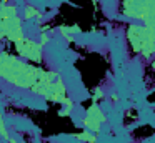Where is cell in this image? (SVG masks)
Wrapping results in <instances>:
<instances>
[{"mask_svg":"<svg viewBox=\"0 0 155 143\" xmlns=\"http://www.w3.org/2000/svg\"><path fill=\"white\" fill-rule=\"evenodd\" d=\"M42 12L38 8H35L34 5H25L24 10V20H40L42 18Z\"/></svg>","mask_w":155,"mask_h":143,"instance_id":"9","label":"cell"},{"mask_svg":"<svg viewBox=\"0 0 155 143\" xmlns=\"http://www.w3.org/2000/svg\"><path fill=\"white\" fill-rule=\"evenodd\" d=\"M58 32H60V35L64 37L67 42H72V40H74V35H78L82 30H80V27L75 23V25H60L58 27Z\"/></svg>","mask_w":155,"mask_h":143,"instance_id":"8","label":"cell"},{"mask_svg":"<svg viewBox=\"0 0 155 143\" xmlns=\"http://www.w3.org/2000/svg\"><path fill=\"white\" fill-rule=\"evenodd\" d=\"M44 98L47 100V102L58 103V105H62V103L68 98V90H67L65 82L62 80V76H58L55 82H52V85L48 86L47 92H45Z\"/></svg>","mask_w":155,"mask_h":143,"instance_id":"6","label":"cell"},{"mask_svg":"<svg viewBox=\"0 0 155 143\" xmlns=\"http://www.w3.org/2000/svg\"><path fill=\"white\" fill-rule=\"evenodd\" d=\"M120 17L130 22H143L155 17V0H122Z\"/></svg>","mask_w":155,"mask_h":143,"instance_id":"4","label":"cell"},{"mask_svg":"<svg viewBox=\"0 0 155 143\" xmlns=\"http://www.w3.org/2000/svg\"><path fill=\"white\" fill-rule=\"evenodd\" d=\"M74 136L78 140V141H84V143H97V135H95V133H90V132H87V130H84V132H78V133H75Z\"/></svg>","mask_w":155,"mask_h":143,"instance_id":"10","label":"cell"},{"mask_svg":"<svg viewBox=\"0 0 155 143\" xmlns=\"http://www.w3.org/2000/svg\"><path fill=\"white\" fill-rule=\"evenodd\" d=\"M127 43L130 50L138 55L143 62H155V35L147 30L142 22H130L125 30Z\"/></svg>","mask_w":155,"mask_h":143,"instance_id":"2","label":"cell"},{"mask_svg":"<svg viewBox=\"0 0 155 143\" xmlns=\"http://www.w3.org/2000/svg\"><path fill=\"white\" fill-rule=\"evenodd\" d=\"M44 67L34 65L14 53L2 50L0 52V80L20 90H28L37 83L44 73Z\"/></svg>","mask_w":155,"mask_h":143,"instance_id":"1","label":"cell"},{"mask_svg":"<svg viewBox=\"0 0 155 143\" xmlns=\"http://www.w3.org/2000/svg\"><path fill=\"white\" fill-rule=\"evenodd\" d=\"M85 115H88V116H92V118L98 120L102 125H105V123H107V115H105V112L100 108V105H98L97 102H94L90 106H88L87 112H85Z\"/></svg>","mask_w":155,"mask_h":143,"instance_id":"7","label":"cell"},{"mask_svg":"<svg viewBox=\"0 0 155 143\" xmlns=\"http://www.w3.org/2000/svg\"><path fill=\"white\" fill-rule=\"evenodd\" d=\"M15 47V53L17 57L27 60V62L34 63V65H40L44 63L45 57H44V45L37 40H32L28 37H22L14 43Z\"/></svg>","mask_w":155,"mask_h":143,"instance_id":"5","label":"cell"},{"mask_svg":"<svg viewBox=\"0 0 155 143\" xmlns=\"http://www.w3.org/2000/svg\"><path fill=\"white\" fill-rule=\"evenodd\" d=\"M22 37H25V30L17 7L8 0H0V43L4 40L15 43Z\"/></svg>","mask_w":155,"mask_h":143,"instance_id":"3","label":"cell"},{"mask_svg":"<svg viewBox=\"0 0 155 143\" xmlns=\"http://www.w3.org/2000/svg\"><path fill=\"white\" fill-rule=\"evenodd\" d=\"M0 136L8 141L10 140V135H8V130H7V125H5V120H4V115H0Z\"/></svg>","mask_w":155,"mask_h":143,"instance_id":"11","label":"cell"}]
</instances>
